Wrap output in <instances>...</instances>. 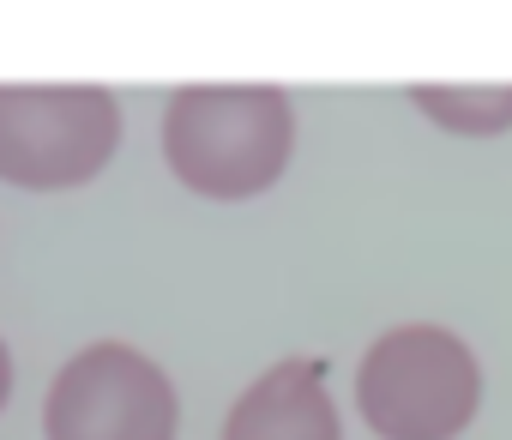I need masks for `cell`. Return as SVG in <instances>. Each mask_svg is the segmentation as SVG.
I'll return each mask as SVG.
<instances>
[{
  "label": "cell",
  "instance_id": "6",
  "mask_svg": "<svg viewBox=\"0 0 512 440\" xmlns=\"http://www.w3.org/2000/svg\"><path fill=\"white\" fill-rule=\"evenodd\" d=\"M410 103L464 139H494L512 133V85H410Z\"/></svg>",
  "mask_w": 512,
  "mask_h": 440
},
{
  "label": "cell",
  "instance_id": "7",
  "mask_svg": "<svg viewBox=\"0 0 512 440\" xmlns=\"http://www.w3.org/2000/svg\"><path fill=\"white\" fill-rule=\"evenodd\" d=\"M7 398H13V350L0 338V410H7Z\"/></svg>",
  "mask_w": 512,
  "mask_h": 440
},
{
  "label": "cell",
  "instance_id": "4",
  "mask_svg": "<svg viewBox=\"0 0 512 440\" xmlns=\"http://www.w3.org/2000/svg\"><path fill=\"white\" fill-rule=\"evenodd\" d=\"M175 380L133 344H85L43 398V440H175Z\"/></svg>",
  "mask_w": 512,
  "mask_h": 440
},
{
  "label": "cell",
  "instance_id": "5",
  "mask_svg": "<svg viewBox=\"0 0 512 440\" xmlns=\"http://www.w3.org/2000/svg\"><path fill=\"white\" fill-rule=\"evenodd\" d=\"M217 440H344V416L326 386V362L284 356L229 404Z\"/></svg>",
  "mask_w": 512,
  "mask_h": 440
},
{
  "label": "cell",
  "instance_id": "1",
  "mask_svg": "<svg viewBox=\"0 0 512 440\" xmlns=\"http://www.w3.org/2000/svg\"><path fill=\"white\" fill-rule=\"evenodd\" d=\"M157 145L187 193L260 199L296 157V103L284 85H181L163 103Z\"/></svg>",
  "mask_w": 512,
  "mask_h": 440
},
{
  "label": "cell",
  "instance_id": "3",
  "mask_svg": "<svg viewBox=\"0 0 512 440\" xmlns=\"http://www.w3.org/2000/svg\"><path fill=\"white\" fill-rule=\"evenodd\" d=\"M121 103L103 85H0V181L61 193L115 163Z\"/></svg>",
  "mask_w": 512,
  "mask_h": 440
},
{
  "label": "cell",
  "instance_id": "2",
  "mask_svg": "<svg viewBox=\"0 0 512 440\" xmlns=\"http://www.w3.org/2000/svg\"><path fill=\"white\" fill-rule=\"evenodd\" d=\"M356 410L380 440H458L482 410V362L446 326H392L356 362Z\"/></svg>",
  "mask_w": 512,
  "mask_h": 440
}]
</instances>
